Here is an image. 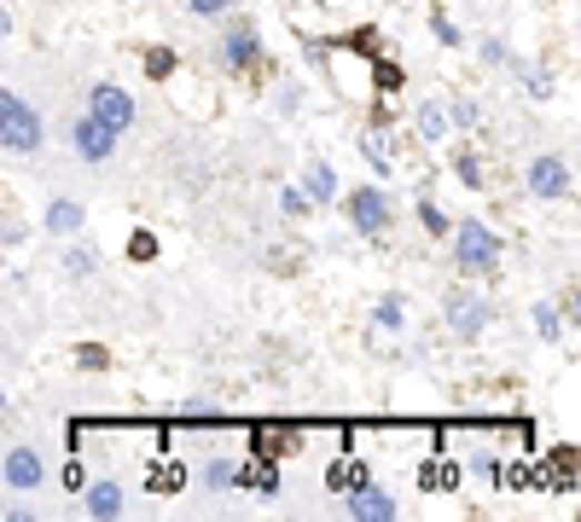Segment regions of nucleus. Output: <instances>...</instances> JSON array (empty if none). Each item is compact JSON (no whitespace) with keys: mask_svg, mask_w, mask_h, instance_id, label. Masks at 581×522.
Here are the masks:
<instances>
[{"mask_svg":"<svg viewBox=\"0 0 581 522\" xmlns=\"http://www.w3.org/2000/svg\"><path fill=\"white\" fill-rule=\"evenodd\" d=\"M448 255L465 279H489L500 268V255H507V244H500V232L489 221H460L453 239H448Z\"/></svg>","mask_w":581,"mask_h":522,"instance_id":"obj_1","label":"nucleus"},{"mask_svg":"<svg viewBox=\"0 0 581 522\" xmlns=\"http://www.w3.org/2000/svg\"><path fill=\"white\" fill-rule=\"evenodd\" d=\"M0 151L7 157H36L41 151V117L18 88H0Z\"/></svg>","mask_w":581,"mask_h":522,"instance_id":"obj_2","label":"nucleus"},{"mask_svg":"<svg viewBox=\"0 0 581 522\" xmlns=\"http://www.w3.org/2000/svg\"><path fill=\"white\" fill-rule=\"evenodd\" d=\"M442 320H448L453 337H465V343H471V337H483L494 325V302L483 291H471V284H460V291L442 297Z\"/></svg>","mask_w":581,"mask_h":522,"instance_id":"obj_3","label":"nucleus"},{"mask_svg":"<svg viewBox=\"0 0 581 522\" xmlns=\"http://www.w3.org/2000/svg\"><path fill=\"white\" fill-rule=\"evenodd\" d=\"M343 209H349V227H355L361 239H378V232H390V221H395V203L384 187H349Z\"/></svg>","mask_w":581,"mask_h":522,"instance_id":"obj_4","label":"nucleus"},{"mask_svg":"<svg viewBox=\"0 0 581 522\" xmlns=\"http://www.w3.org/2000/svg\"><path fill=\"white\" fill-rule=\"evenodd\" d=\"M216 59H221V70H233V76L257 70V59H262V30H257V18H233V23H227V36L216 41Z\"/></svg>","mask_w":581,"mask_h":522,"instance_id":"obj_5","label":"nucleus"},{"mask_svg":"<svg viewBox=\"0 0 581 522\" xmlns=\"http://www.w3.org/2000/svg\"><path fill=\"white\" fill-rule=\"evenodd\" d=\"M70 145H76L82 163H106V157L117 151V128L99 122L93 111H82V117H70Z\"/></svg>","mask_w":581,"mask_h":522,"instance_id":"obj_6","label":"nucleus"},{"mask_svg":"<svg viewBox=\"0 0 581 522\" xmlns=\"http://www.w3.org/2000/svg\"><path fill=\"white\" fill-rule=\"evenodd\" d=\"M88 111H93L99 122H111L117 134H129V128H134V93H129V88H117V82H93Z\"/></svg>","mask_w":581,"mask_h":522,"instance_id":"obj_7","label":"nucleus"},{"mask_svg":"<svg viewBox=\"0 0 581 522\" xmlns=\"http://www.w3.org/2000/svg\"><path fill=\"white\" fill-rule=\"evenodd\" d=\"M0 476H7V493H36L47 482V459L36 448H7V459H0Z\"/></svg>","mask_w":581,"mask_h":522,"instance_id":"obj_8","label":"nucleus"},{"mask_svg":"<svg viewBox=\"0 0 581 522\" xmlns=\"http://www.w3.org/2000/svg\"><path fill=\"white\" fill-rule=\"evenodd\" d=\"M343 500H349V516H361V522H395V516H401L395 493H390V488H378V482H367V488H349Z\"/></svg>","mask_w":581,"mask_h":522,"instance_id":"obj_9","label":"nucleus"},{"mask_svg":"<svg viewBox=\"0 0 581 522\" xmlns=\"http://www.w3.org/2000/svg\"><path fill=\"white\" fill-rule=\"evenodd\" d=\"M529 192H535V198H570V163H564V157H535V163H529Z\"/></svg>","mask_w":581,"mask_h":522,"instance_id":"obj_10","label":"nucleus"},{"mask_svg":"<svg viewBox=\"0 0 581 522\" xmlns=\"http://www.w3.org/2000/svg\"><path fill=\"white\" fill-rule=\"evenodd\" d=\"M361 157L372 163V174H395V151H390V104L378 111L372 128H361Z\"/></svg>","mask_w":581,"mask_h":522,"instance_id":"obj_11","label":"nucleus"},{"mask_svg":"<svg viewBox=\"0 0 581 522\" xmlns=\"http://www.w3.org/2000/svg\"><path fill=\"white\" fill-rule=\"evenodd\" d=\"M302 187H309L314 209H325V203H338V198H343V187H338V169L325 163V157H309V163H302Z\"/></svg>","mask_w":581,"mask_h":522,"instance_id":"obj_12","label":"nucleus"},{"mask_svg":"<svg viewBox=\"0 0 581 522\" xmlns=\"http://www.w3.org/2000/svg\"><path fill=\"white\" fill-rule=\"evenodd\" d=\"M82 227H88V209L76 198H53V203H47V232H53V239H82Z\"/></svg>","mask_w":581,"mask_h":522,"instance_id":"obj_13","label":"nucleus"},{"mask_svg":"<svg viewBox=\"0 0 581 522\" xmlns=\"http://www.w3.org/2000/svg\"><path fill=\"white\" fill-rule=\"evenodd\" d=\"M413 128H419V140H424V145H442V140H448V128H453V111H448L442 99H424L419 111H413Z\"/></svg>","mask_w":581,"mask_h":522,"instance_id":"obj_14","label":"nucleus"},{"mask_svg":"<svg viewBox=\"0 0 581 522\" xmlns=\"http://www.w3.org/2000/svg\"><path fill=\"white\" fill-rule=\"evenodd\" d=\"M88 516H99V522H111V516H122V505H129V493H122V482H88Z\"/></svg>","mask_w":581,"mask_h":522,"instance_id":"obj_15","label":"nucleus"},{"mask_svg":"<svg viewBox=\"0 0 581 522\" xmlns=\"http://www.w3.org/2000/svg\"><path fill=\"white\" fill-rule=\"evenodd\" d=\"M239 488H257L262 500H273V493H280V459H273V453H257V459L244 464Z\"/></svg>","mask_w":581,"mask_h":522,"instance_id":"obj_16","label":"nucleus"},{"mask_svg":"<svg viewBox=\"0 0 581 522\" xmlns=\"http://www.w3.org/2000/svg\"><path fill=\"white\" fill-rule=\"evenodd\" d=\"M529 320H535V337H541V343H559V337H564V320H570V313H564V302L541 297L535 308H529Z\"/></svg>","mask_w":581,"mask_h":522,"instance_id":"obj_17","label":"nucleus"},{"mask_svg":"<svg viewBox=\"0 0 581 522\" xmlns=\"http://www.w3.org/2000/svg\"><path fill=\"white\" fill-rule=\"evenodd\" d=\"M244 476V464L233 459H210V464H198V482H204V493H233Z\"/></svg>","mask_w":581,"mask_h":522,"instance_id":"obj_18","label":"nucleus"},{"mask_svg":"<svg viewBox=\"0 0 581 522\" xmlns=\"http://www.w3.org/2000/svg\"><path fill=\"white\" fill-rule=\"evenodd\" d=\"M372 482V470L355 459V453H343L332 470H325V488H332V493H349V488H367Z\"/></svg>","mask_w":581,"mask_h":522,"instance_id":"obj_19","label":"nucleus"},{"mask_svg":"<svg viewBox=\"0 0 581 522\" xmlns=\"http://www.w3.org/2000/svg\"><path fill=\"white\" fill-rule=\"evenodd\" d=\"M372 331H408V308H401L395 291H384L372 302Z\"/></svg>","mask_w":581,"mask_h":522,"instance_id":"obj_20","label":"nucleus"},{"mask_svg":"<svg viewBox=\"0 0 581 522\" xmlns=\"http://www.w3.org/2000/svg\"><path fill=\"white\" fill-rule=\"evenodd\" d=\"M64 273H70V279H93V273H99V255H93L82 239H64Z\"/></svg>","mask_w":581,"mask_h":522,"instance_id":"obj_21","label":"nucleus"},{"mask_svg":"<svg viewBox=\"0 0 581 522\" xmlns=\"http://www.w3.org/2000/svg\"><path fill=\"white\" fill-rule=\"evenodd\" d=\"M372 88L378 93H401V88H408V70H401V64H390V59H372Z\"/></svg>","mask_w":581,"mask_h":522,"instance_id":"obj_22","label":"nucleus"},{"mask_svg":"<svg viewBox=\"0 0 581 522\" xmlns=\"http://www.w3.org/2000/svg\"><path fill=\"white\" fill-rule=\"evenodd\" d=\"M174 70H181V52H174V47H151L146 52V76H151V82H169Z\"/></svg>","mask_w":581,"mask_h":522,"instance_id":"obj_23","label":"nucleus"},{"mask_svg":"<svg viewBox=\"0 0 581 522\" xmlns=\"http://www.w3.org/2000/svg\"><path fill=\"white\" fill-rule=\"evenodd\" d=\"M453 174L465 180V192H489V180H483V163H477V151H453Z\"/></svg>","mask_w":581,"mask_h":522,"instance_id":"obj_24","label":"nucleus"},{"mask_svg":"<svg viewBox=\"0 0 581 522\" xmlns=\"http://www.w3.org/2000/svg\"><path fill=\"white\" fill-rule=\"evenodd\" d=\"M291 448H297L291 430H257V435H250V453H273V459H280V453H291Z\"/></svg>","mask_w":581,"mask_h":522,"instance_id":"obj_25","label":"nucleus"},{"mask_svg":"<svg viewBox=\"0 0 581 522\" xmlns=\"http://www.w3.org/2000/svg\"><path fill=\"white\" fill-rule=\"evenodd\" d=\"M518 76H523V88H529V99H552V70L547 64H518Z\"/></svg>","mask_w":581,"mask_h":522,"instance_id":"obj_26","label":"nucleus"},{"mask_svg":"<svg viewBox=\"0 0 581 522\" xmlns=\"http://www.w3.org/2000/svg\"><path fill=\"white\" fill-rule=\"evenodd\" d=\"M181 482H187V464H158V470L146 476L151 493H181Z\"/></svg>","mask_w":581,"mask_h":522,"instance_id":"obj_27","label":"nucleus"},{"mask_svg":"<svg viewBox=\"0 0 581 522\" xmlns=\"http://www.w3.org/2000/svg\"><path fill=\"white\" fill-rule=\"evenodd\" d=\"M419 221H424V232H431V239H453V227H460L453 215H442V209H437L431 198L419 203Z\"/></svg>","mask_w":581,"mask_h":522,"instance_id":"obj_28","label":"nucleus"},{"mask_svg":"<svg viewBox=\"0 0 581 522\" xmlns=\"http://www.w3.org/2000/svg\"><path fill=\"white\" fill-rule=\"evenodd\" d=\"M448 111H453V128H483V104L477 99H453Z\"/></svg>","mask_w":581,"mask_h":522,"instance_id":"obj_29","label":"nucleus"},{"mask_svg":"<svg viewBox=\"0 0 581 522\" xmlns=\"http://www.w3.org/2000/svg\"><path fill=\"white\" fill-rule=\"evenodd\" d=\"M280 209H286V215H291V221H297V215H309V209H314L309 187H286V192H280Z\"/></svg>","mask_w":581,"mask_h":522,"instance_id":"obj_30","label":"nucleus"},{"mask_svg":"<svg viewBox=\"0 0 581 522\" xmlns=\"http://www.w3.org/2000/svg\"><path fill=\"white\" fill-rule=\"evenodd\" d=\"M431 36H437L442 47H460V23H453V18L437 7V12H431Z\"/></svg>","mask_w":581,"mask_h":522,"instance_id":"obj_31","label":"nucleus"},{"mask_svg":"<svg viewBox=\"0 0 581 522\" xmlns=\"http://www.w3.org/2000/svg\"><path fill=\"white\" fill-rule=\"evenodd\" d=\"M76 365H82V372H106V365H111V354L99 349V343H82V349H76Z\"/></svg>","mask_w":581,"mask_h":522,"instance_id":"obj_32","label":"nucleus"},{"mask_svg":"<svg viewBox=\"0 0 581 522\" xmlns=\"http://www.w3.org/2000/svg\"><path fill=\"white\" fill-rule=\"evenodd\" d=\"M59 482H64V493H88V470H82V459L70 453V464L59 470Z\"/></svg>","mask_w":581,"mask_h":522,"instance_id":"obj_33","label":"nucleus"},{"mask_svg":"<svg viewBox=\"0 0 581 522\" xmlns=\"http://www.w3.org/2000/svg\"><path fill=\"white\" fill-rule=\"evenodd\" d=\"M483 64H494V70H507L512 64V47L500 41V36H483Z\"/></svg>","mask_w":581,"mask_h":522,"instance_id":"obj_34","label":"nucleus"},{"mask_svg":"<svg viewBox=\"0 0 581 522\" xmlns=\"http://www.w3.org/2000/svg\"><path fill=\"white\" fill-rule=\"evenodd\" d=\"M129 255H134V261H151V255H158V232H146V227H140L134 239H129Z\"/></svg>","mask_w":581,"mask_h":522,"instance_id":"obj_35","label":"nucleus"},{"mask_svg":"<svg viewBox=\"0 0 581 522\" xmlns=\"http://www.w3.org/2000/svg\"><path fill=\"white\" fill-rule=\"evenodd\" d=\"M471 470H477V476H483L489 488H494V482H507V476H500L507 464H500V459H489V453H477V459H471Z\"/></svg>","mask_w":581,"mask_h":522,"instance_id":"obj_36","label":"nucleus"},{"mask_svg":"<svg viewBox=\"0 0 581 522\" xmlns=\"http://www.w3.org/2000/svg\"><path fill=\"white\" fill-rule=\"evenodd\" d=\"M297 111H302V88L286 82V88H280V117H297Z\"/></svg>","mask_w":581,"mask_h":522,"instance_id":"obj_37","label":"nucleus"},{"mask_svg":"<svg viewBox=\"0 0 581 522\" xmlns=\"http://www.w3.org/2000/svg\"><path fill=\"white\" fill-rule=\"evenodd\" d=\"M187 7H192L198 18H221V12H233V0H187Z\"/></svg>","mask_w":581,"mask_h":522,"instance_id":"obj_38","label":"nucleus"},{"mask_svg":"<svg viewBox=\"0 0 581 522\" xmlns=\"http://www.w3.org/2000/svg\"><path fill=\"white\" fill-rule=\"evenodd\" d=\"M564 313H570V325H581V284H570V291H564Z\"/></svg>","mask_w":581,"mask_h":522,"instance_id":"obj_39","label":"nucleus"},{"mask_svg":"<svg viewBox=\"0 0 581 522\" xmlns=\"http://www.w3.org/2000/svg\"><path fill=\"white\" fill-rule=\"evenodd\" d=\"M437 476H442V493H448V488H460V464H448V459H442V464H437Z\"/></svg>","mask_w":581,"mask_h":522,"instance_id":"obj_40","label":"nucleus"},{"mask_svg":"<svg viewBox=\"0 0 581 522\" xmlns=\"http://www.w3.org/2000/svg\"><path fill=\"white\" fill-rule=\"evenodd\" d=\"M187 412H221L216 395H187Z\"/></svg>","mask_w":581,"mask_h":522,"instance_id":"obj_41","label":"nucleus"},{"mask_svg":"<svg viewBox=\"0 0 581 522\" xmlns=\"http://www.w3.org/2000/svg\"><path fill=\"white\" fill-rule=\"evenodd\" d=\"M0 244L18 250V244H23V227H18V221H7V227H0Z\"/></svg>","mask_w":581,"mask_h":522,"instance_id":"obj_42","label":"nucleus"},{"mask_svg":"<svg viewBox=\"0 0 581 522\" xmlns=\"http://www.w3.org/2000/svg\"><path fill=\"white\" fill-rule=\"evenodd\" d=\"M30 516H36V511H30V505H18V493H12V505H7V522H30Z\"/></svg>","mask_w":581,"mask_h":522,"instance_id":"obj_43","label":"nucleus"}]
</instances>
